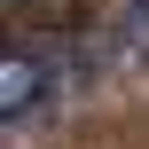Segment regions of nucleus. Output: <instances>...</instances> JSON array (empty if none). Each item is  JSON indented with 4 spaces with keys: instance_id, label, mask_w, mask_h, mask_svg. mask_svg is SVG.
Masks as SVG:
<instances>
[{
    "instance_id": "f257e3e1",
    "label": "nucleus",
    "mask_w": 149,
    "mask_h": 149,
    "mask_svg": "<svg viewBox=\"0 0 149 149\" xmlns=\"http://www.w3.org/2000/svg\"><path fill=\"white\" fill-rule=\"evenodd\" d=\"M102 79V55H94V39H55V47H8V63H0V126H8V141H31L79 86H94Z\"/></svg>"
}]
</instances>
